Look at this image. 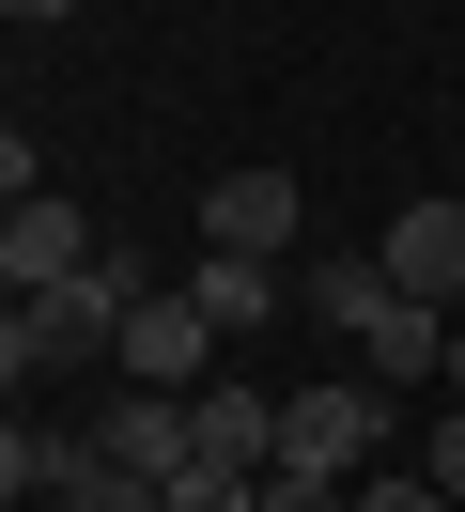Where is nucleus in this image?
<instances>
[{"label": "nucleus", "mask_w": 465, "mask_h": 512, "mask_svg": "<svg viewBox=\"0 0 465 512\" xmlns=\"http://www.w3.org/2000/svg\"><path fill=\"white\" fill-rule=\"evenodd\" d=\"M357 373L388 388H450V311H419V295H388V311H372V342H357Z\"/></svg>", "instance_id": "7"}, {"label": "nucleus", "mask_w": 465, "mask_h": 512, "mask_svg": "<svg viewBox=\"0 0 465 512\" xmlns=\"http://www.w3.org/2000/svg\"><path fill=\"white\" fill-rule=\"evenodd\" d=\"M124 388H217V311L186 280H155L140 311H124V357H109Z\"/></svg>", "instance_id": "3"}, {"label": "nucleus", "mask_w": 465, "mask_h": 512, "mask_svg": "<svg viewBox=\"0 0 465 512\" xmlns=\"http://www.w3.org/2000/svg\"><path fill=\"white\" fill-rule=\"evenodd\" d=\"M155 295V264H124V249H93L78 280H47V295H16V311H0V388H62V373H109L124 357V311H140Z\"/></svg>", "instance_id": "1"}, {"label": "nucleus", "mask_w": 465, "mask_h": 512, "mask_svg": "<svg viewBox=\"0 0 465 512\" xmlns=\"http://www.w3.org/2000/svg\"><path fill=\"white\" fill-rule=\"evenodd\" d=\"M186 295L217 311V342H248V326H279V264H248V249H202V264H186Z\"/></svg>", "instance_id": "11"}, {"label": "nucleus", "mask_w": 465, "mask_h": 512, "mask_svg": "<svg viewBox=\"0 0 465 512\" xmlns=\"http://www.w3.org/2000/svg\"><path fill=\"white\" fill-rule=\"evenodd\" d=\"M78 466H93V450H78V419H47V404H16V419H0V497H16V512H47Z\"/></svg>", "instance_id": "8"}, {"label": "nucleus", "mask_w": 465, "mask_h": 512, "mask_svg": "<svg viewBox=\"0 0 465 512\" xmlns=\"http://www.w3.org/2000/svg\"><path fill=\"white\" fill-rule=\"evenodd\" d=\"M357 512H465V497H450V481H419V466H372Z\"/></svg>", "instance_id": "13"}, {"label": "nucleus", "mask_w": 465, "mask_h": 512, "mask_svg": "<svg viewBox=\"0 0 465 512\" xmlns=\"http://www.w3.org/2000/svg\"><path fill=\"white\" fill-rule=\"evenodd\" d=\"M47 512H171V481H140V466H78Z\"/></svg>", "instance_id": "12"}, {"label": "nucleus", "mask_w": 465, "mask_h": 512, "mask_svg": "<svg viewBox=\"0 0 465 512\" xmlns=\"http://www.w3.org/2000/svg\"><path fill=\"white\" fill-rule=\"evenodd\" d=\"M450 404H465V326H450Z\"/></svg>", "instance_id": "18"}, {"label": "nucleus", "mask_w": 465, "mask_h": 512, "mask_svg": "<svg viewBox=\"0 0 465 512\" xmlns=\"http://www.w3.org/2000/svg\"><path fill=\"white\" fill-rule=\"evenodd\" d=\"M248 512H357V481H310V466H264V497Z\"/></svg>", "instance_id": "14"}, {"label": "nucleus", "mask_w": 465, "mask_h": 512, "mask_svg": "<svg viewBox=\"0 0 465 512\" xmlns=\"http://www.w3.org/2000/svg\"><path fill=\"white\" fill-rule=\"evenodd\" d=\"M78 264H93V218H78V202H62V187H31V202H0V280H16V295H47V280H78Z\"/></svg>", "instance_id": "6"}, {"label": "nucleus", "mask_w": 465, "mask_h": 512, "mask_svg": "<svg viewBox=\"0 0 465 512\" xmlns=\"http://www.w3.org/2000/svg\"><path fill=\"white\" fill-rule=\"evenodd\" d=\"M295 233H310L295 171H217V187H202V249H248V264H279Z\"/></svg>", "instance_id": "5"}, {"label": "nucleus", "mask_w": 465, "mask_h": 512, "mask_svg": "<svg viewBox=\"0 0 465 512\" xmlns=\"http://www.w3.org/2000/svg\"><path fill=\"white\" fill-rule=\"evenodd\" d=\"M295 311H310V326H341V342H372V311H388V264H372V249L295 264Z\"/></svg>", "instance_id": "9"}, {"label": "nucleus", "mask_w": 465, "mask_h": 512, "mask_svg": "<svg viewBox=\"0 0 465 512\" xmlns=\"http://www.w3.org/2000/svg\"><path fill=\"white\" fill-rule=\"evenodd\" d=\"M202 466H233V481L279 466V388H202Z\"/></svg>", "instance_id": "10"}, {"label": "nucleus", "mask_w": 465, "mask_h": 512, "mask_svg": "<svg viewBox=\"0 0 465 512\" xmlns=\"http://www.w3.org/2000/svg\"><path fill=\"white\" fill-rule=\"evenodd\" d=\"M419 481H450V497H465V404H434V435H419Z\"/></svg>", "instance_id": "16"}, {"label": "nucleus", "mask_w": 465, "mask_h": 512, "mask_svg": "<svg viewBox=\"0 0 465 512\" xmlns=\"http://www.w3.org/2000/svg\"><path fill=\"white\" fill-rule=\"evenodd\" d=\"M0 16H16V32H62V16H78V0H0Z\"/></svg>", "instance_id": "17"}, {"label": "nucleus", "mask_w": 465, "mask_h": 512, "mask_svg": "<svg viewBox=\"0 0 465 512\" xmlns=\"http://www.w3.org/2000/svg\"><path fill=\"white\" fill-rule=\"evenodd\" d=\"M372 264H388V295H419V311H450V326H465V202H403Z\"/></svg>", "instance_id": "4"}, {"label": "nucleus", "mask_w": 465, "mask_h": 512, "mask_svg": "<svg viewBox=\"0 0 465 512\" xmlns=\"http://www.w3.org/2000/svg\"><path fill=\"white\" fill-rule=\"evenodd\" d=\"M248 497H264V481H233V466H186L171 481V512H248Z\"/></svg>", "instance_id": "15"}, {"label": "nucleus", "mask_w": 465, "mask_h": 512, "mask_svg": "<svg viewBox=\"0 0 465 512\" xmlns=\"http://www.w3.org/2000/svg\"><path fill=\"white\" fill-rule=\"evenodd\" d=\"M279 466H310V481H372V466H403V404L388 388H279Z\"/></svg>", "instance_id": "2"}]
</instances>
